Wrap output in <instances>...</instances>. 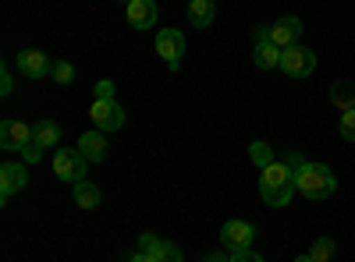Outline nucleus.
<instances>
[{
	"label": "nucleus",
	"instance_id": "nucleus-5",
	"mask_svg": "<svg viewBox=\"0 0 355 262\" xmlns=\"http://www.w3.org/2000/svg\"><path fill=\"white\" fill-rule=\"evenodd\" d=\"M89 118H93L96 131H117L125 124V110L117 106L114 100H96L93 106H89Z\"/></svg>",
	"mask_w": 355,
	"mask_h": 262
},
{
	"label": "nucleus",
	"instance_id": "nucleus-20",
	"mask_svg": "<svg viewBox=\"0 0 355 262\" xmlns=\"http://www.w3.org/2000/svg\"><path fill=\"white\" fill-rule=\"evenodd\" d=\"M334 252H338L334 238H316V241H313V248H309V255H313L316 262H331V259H334Z\"/></svg>",
	"mask_w": 355,
	"mask_h": 262
},
{
	"label": "nucleus",
	"instance_id": "nucleus-15",
	"mask_svg": "<svg viewBox=\"0 0 355 262\" xmlns=\"http://www.w3.org/2000/svg\"><path fill=\"white\" fill-rule=\"evenodd\" d=\"M252 64H256L259 71H274V68H281V46H274L270 39H266V43H256V50H252Z\"/></svg>",
	"mask_w": 355,
	"mask_h": 262
},
{
	"label": "nucleus",
	"instance_id": "nucleus-13",
	"mask_svg": "<svg viewBox=\"0 0 355 262\" xmlns=\"http://www.w3.org/2000/svg\"><path fill=\"white\" fill-rule=\"evenodd\" d=\"M78 153L89 163H103L107 160V131H85L78 138Z\"/></svg>",
	"mask_w": 355,
	"mask_h": 262
},
{
	"label": "nucleus",
	"instance_id": "nucleus-24",
	"mask_svg": "<svg viewBox=\"0 0 355 262\" xmlns=\"http://www.w3.org/2000/svg\"><path fill=\"white\" fill-rule=\"evenodd\" d=\"M43 153H46V149H43V145H36V142H28L25 149H21L25 163H40V160H43Z\"/></svg>",
	"mask_w": 355,
	"mask_h": 262
},
{
	"label": "nucleus",
	"instance_id": "nucleus-18",
	"mask_svg": "<svg viewBox=\"0 0 355 262\" xmlns=\"http://www.w3.org/2000/svg\"><path fill=\"white\" fill-rule=\"evenodd\" d=\"M71 195H75V206L78 209H96L100 206V188L93 181H78Z\"/></svg>",
	"mask_w": 355,
	"mask_h": 262
},
{
	"label": "nucleus",
	"instance_id": "nucleus-12",
	"mask_svg": "<svg viewBox=\"0 0 355 262\" xmlns=\"http://www.w3.org/2000/svg\"><path fill=\"white\" fill-rule=\"evenodd\" d=\"M139 248H142V252H150L157 262H185L182 248L171 245V241H160L157 234H142V238H139Z\"/></svg>",
	"mask_w": 355,
	"mask_h": 262
},
{
	"label": "nucleus",
	"instance_id": "nucleus-4",
	"mask_svg": "<svg viewBox=\"0 0 355 262\" xmlns=\"http://www.w3.org/2000/svg\"><path fill=\"white\" fill-rule=\"evenodd\" d=\"M281 71L288 78H306L316 71V53L309 46H288L281 50Z\"/></svg>",
	"mask_w": 355,
	"mask_h": 262
},
{
	"label": "nucleus",
	"instance_id": "nucleus-11",
	"mask_svg": "<svg viewBox=\"0 0 355 262\" xmlns=\"http://www.w3.org/2000/svg\"><path fill=\"white\" fill-rule=\"evenodd\" d=\"M28 185V174L21 163H4L0 167V202H8L11 195H18Z\"/></svg>",
	"mask_w": 355,
	"mask_h": 262
},
{
	"label": "nucleus",
	"instance_id": "nucleus-1",
	"mask_svg": "<svg viewBox=\"0 0 355 262\" xmlns=\"http://www.w3.org/2000/svg\"><path fill=\"white\" fill-rule=\"evenodd\" d=\"M288 167L295 170V188L306 198H331L338 188V178L331 167L323 163H306L302 156H288Z\"/></svg>",
	"mask_w": 355,
	"mask_h": 262
},
{
	"label": "nucleus",
	"instance_id": "nucleus-7",
	"mask_svg": "<svg viewBox=\"0 0 355 262\" xmlns=\"http://www.w3.org/2000/svg\"><path fill=\"white\" fill-rule=\"evenodd\" d=\"M157 53L167 61L171 71L182 64V53H185V32L182 28H164V32H157Z\"/></svg>",
	"mask_w": 355,
	"mask_h": 262
},
{
	"label": "nucleus",
	"instance_id": "nucleus-8",
	"mask_svg": "<svg viewBox=\"0 0 355 262\" xmlns=\"http://www.w3.org/2000/svg\"><path fill=\"white\" fill-rule=\"evenodd\" d=\"M299 39H302V18L284 15V18H277V21L270 25V43H274V46L288 50V46H299Z\"/></svg>",
	"mask_w": 355,
	"mask_h": 262
},
{
	"label": "nucleus",
	"instance_id": "nucleus-19",
	"mask_svg": "<svg viewBox=\"0 0 355 262\" xmlns=\"http://www.w3.org/2000/svg\"><path fill=\"white\" fill-rule=\"evenodd\" d=\"M33 142L43 145V149H50V145L61 142V128H57L53 121H40V124L33 128Z\"/></svg>",
	"mask_w": 355,
	"mask_h": 262
},
{
	"label": "nucleus",
	"instance_id": "nucleus-22",
	"mask_svg": "<svg viewBox=\"0 0 355 262\" xmlns=\"http://www.w3.org/2000/svg\"><path fill=\"white\" fill-rule=\"evenodd\" d=\"M249 156H252V163H256L259 170L274 163V156H270V149H266V145H263V142H252V145H249Z\"/></svg>",
	"mask_w": 355,
	"mask_h": 262
},
{
	"label": "nucleus",
	"instance_id": "nucleus-3",
	"mask_svg": "<svg viewBox=\"0 0 355 262\" xmlns=\"http://www.w3.org/2000/svg\"><path fill=\"white\" fill-rule=\"evenodd\" d=\"M50 163H53V174H57L61 181H68V185L85 181V163H89V160H85L78 149H57Z\"/></svg>",
	"mask_w": 355,
	"mask_h": 262
},
{
	"label": "nucleus",
	"instance_id": "nucleus-16",
	"mask_svg": "<svg viewBox=\"0 0 355 262\" xmlns=\"http://www.w3.org/2000/svg\"><path fill=\"white\" fill-rule=\"evenodd\" d=\"M331 103H334V110H341V113L355 110V82H334V85H331Z\"/></svg>",
	"mask_w": 355,
	"mask_h": 262
},
{
	"label": "nucleus",
	"instance_id": "nucleus-27",
	"mask_svg": "<svg viewBox=\"0 0 355 262\" xmlns=\"http://www.w3.org/2000/svg\"><path fill=\"white\" fill-rule=\"evenodd\" d=\"M96 100H114V82H96Z\"/></svg>",
	"mask_w": 355,
	"mask_h": 262
},
{
	"label": "nucleus",
	"instance_id": "nucleus-17",
	"mask_svg": "<svg viewBox=\"0 0 355 262\" xmlns=\"http://www.w3.org/2000/svg\"><path fill=\"white\" fill-rule=\"evenodd\" d=\"M214 15H217L214 0H189V21H192L196 28H206V25L214 21Z\"/></svg>",
	"mask_w": 355,
	"mask_h": 262
},
{
	"label": "nucleus",
	"instance_id": "nucleus-28",
	"mask_svg": "<svg viewBox=\"0 0 355 262\" xmlns=\"http://www.w3.org/2000/svg\"><path fill=\"white\" fill-rule=\"evenodd\" d=\"M128 262H157V259H153L150 252H142V248H135V252L128 255Z\"/></svg>",
	"mask_w": 355,
	"mask_h": 262
},
{
	"label": "nucleus",
	"instance_id": "nucleus-2",
	"mask_svg": "<svg viewBox=\"0 0 355 262\" xmlns=\"http://www.w3.org/2000/svg\"><path fill=\"white\" fill-rule=\"evenodd\" d=\"M295 191H299L295 188V170L288 163L274 160L270 167L259 170V195H263L266 206H288Z\"/></svg>",
	"mask_w": 355,
	"mask_h": 262
},
{
	"label": "nucleus",
	"instance_id": "nucleus-6",
	"mask_svg": "<svg viewBox=\"0 0 355 262\" xmlns=\"http://www.w3.org/2000/svg\"><path fill=\"white\" fill-rule=\"evenodd\" d=\"M252 238H256V227L245 223V220H227V223L220 227V245H224L227 252H245V248L252 245Z\"/></svg>",
	"mask_w": 355,
	"mask_h": 262
},
{
	"label": "nucleus",
	"instance_id": "nucleus-21",
	"mask_svg": "<svg viewBox=\"0 0 355 262\" xmlns=\"http://www.w3.org/2000/svg\"><path fill=\"white\" fill-rule=\"evenodd\" d=\"M50 78H53L57 85H71V82H75V68H71L68 61H57L53 71H50Z\"/></svg>",
	"mask_w": 355,
	"mask_h": 262
},
{
	"label": "nucleus",
	"instance_id": "nucleus-10",
	"mask_svg": "<svg viewBox=\"0 0 355 262\" xmlns=\"http://www.w3.org/2000/svg\"><path fill=\"white\" fill-rule=\"evenodd\" d=\"M28 142H33V128H28V124H21V121H4V124H0V149L21 153Z\"/></svg>",
	"mask_w": 355,
	"mask_h": 262
},
{
	"label": "nucleus",
	"instance_id": "nucleus-26",
	"mask_svg": "<svg viewBox=\"0 0 355 262\" xmlns=\"http://www.w3.org/2000/svg\"><path fill=\"white\" fill-rule=\"evenodd\" d=\"M0 75H4V78H0V96H11V89H15V78L8 75V68H0Z\"/></svg>",
	"mask_w": 355,
	"mask_h": 262
},
{
	"label": "nucleus",
	"instance_id": "nucleus-9",
	"mask_svg": "<svg viewBox=\"0 0 355 262\" xmlns=\"http://www.w3.org/2000/svg\"><path fill=\"white\" fill-rule=\"evenodd\" d=\"M15 64H18V71H21L25 78H46V75L53 71L50 57H46L43 50H21V53L15 57Z\"/></svg>",
	"mask_w": 355,
	"mask_h": 262
},
{
	"label": "nucleus",
	"instance_id": "nucleus-29",
	"mask_svg": "<svg viewBox=\"0 0 355 262\" xmlns=\"http://www.w3.org/2000/svg\"><path fill=\"white\" fill-rule=\"evenodd\" d=\"M202 262H231V255H224V252H214V255H206Z\"/></svg>",
	"mask_w": 355,
	"mask_h": 262
},
{
	"label": "nucleus",
	"instance_id": "nucleus-14",
	"mask_svg": "<svg viewBox=\"0 0 355 262\" xmlns=\"http://www.w3.org/2000/svg\"><path fill=\"white\" fill-rule=\"evenodd\" d=\"M128 21H132V28H153L157 25V0H132Z\"/></svg>",
	"mask_w": 355,
	"mask_h": 262
},
{
	"label": "nucleus",
	"instance_id": "nucleus-30",
	"mask_svg": "<svg viewBox=\"0 0 355 262\" xmlns=\"http://www.w3.org/2000/svg\"><path fill=\"white\" fill-rule=\"evenodd\" d=\"M295 262H316L313 255H299V259H295Z\"/></svg>",
	"mask_w": 355,
	"mask_h": 262
},
{
	"label": "nucleus",
	"instance_id": "nucleus-25",
	"mask_svg": "<svg viewBox=\"0 0 355 262\" xmlns=\"http://www.w3.org/2000/svg\"><path fill=\"white\" fill-rule=\"evenodd\" d=\"M231 262H263V255L252 252V248H245V252H231Z\"/></svg>",
	"mask_w": 355,
	"mask_h": 262
},
{
	"label": "nucleus",
	"instance_id": "nucleus-31",
	"mask_svg": "<svg viewBox=\"0 0 355 262\" xmlns=\"http://www.w3.org/2000/svg\"><path fill=\"white\" fill-rule=\"evenodd\" d=\"M125 4H132V0H125Z\"/></svg>",
	"mask_w": 355,
	"mask_h": 262
},
{
	"label": "nucleus",
	"instance_id": "nucleus-23",
	"mask_svg": "<svg viewBox=\"0 0 355 262\" xmlns=\"http://www.w3.org/2000/svg\"><path fill=\"white\" fill-rule=\"evenodd\" d=\"M341 138H348V142H355V110H348V113H341Z\"/></svg>",
	"mask_w": 355,
	"mask_h": 262
}]
</instances>
